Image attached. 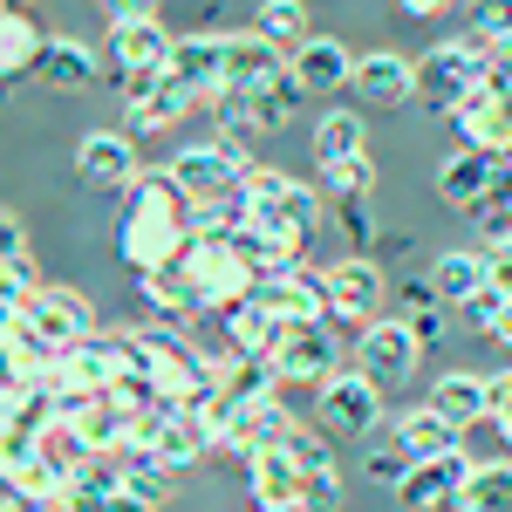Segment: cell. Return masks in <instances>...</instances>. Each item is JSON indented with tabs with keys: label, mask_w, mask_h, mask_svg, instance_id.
Returning <instances> with one entry per match:
<instances>
[{
	"label": "cell",
	"mask_w": 512,
	"mask_h": 512,
	"mask_svg": "<svg viewBox=\"0 0 512 512\" xmlns=\"http://www.w3.org/2000/svg\"><path fill=\"white\" fill-rule=\"evenodd\" d=\"M458 512H512V465H478L465 478V492H458Z\"/></svg>",
	"instance_id": "cell-38"
},
{
	"label": "cell",
	"mask_w": 512,
	"mask_h": 512,
	"mask_svg": "<svg viewBox=\"0 0 512 512\" xmlns=\"http://www.w3.org/2000/svg\"><path fill=\"white\" fill-rule=\"evenodd\" d=\"M28 315V328H35L41 342L55 355L82 349V342H96V308H89V294H76V287H55V280H41V294L21 308Z\"/></svg>",
	"instance_id": "cell-7"
},
{
	"label": "cell",
	"mask_w": 512,
	"mask_h": 512,
	"mask_svg": "<svg viewBox=\"0 0 512 512\" xmlns=\"http://www.w3.org/2000/svg\"><path fill=\"white\" fill-rule=\"evenodd\" d=\"M355 96L369 110H396V103H417V62L396 55V48H376L355 62Z\"/></svg>",
	"instance_id": "cell-19"
},
{
	"label": "cell",
	"mask_w": 512,
	"mask_h": 512,
	"mask_svg": "<svg viewBox=\"0 0 512 512\" xmlns=\"http://www.w3.org/2000/svg\"><path fill=\"white\" fill-rule=\"evenodd\" d=\"M492 431L512 444V376H492Z\"/></svg>",
	"instance_id": "cell-51"
},
{
	"label": "cell",
	"mask_w": 512,
	"mask_h": 512,
	"mask_svg": "<svg viewBox=\"0 0 512 512\" xmlns=\"http://www.w3.org/2000/svg\"><path fill=\"white\" fill-rule=\"evenodd\" d=\"M410 335H417V349H444V308H431V315H410Z\"/></svg>",
	"instance_id": "cell-52"
},
{
	"label": "cell",
	"mask_w": 512,
	"mask_h": 512,
	"mask_svg": "<svg viewBox=\"0 0 512 512\" xmlns=\"http://www.w3.org/2000/svg\"><path fill=\"white\" fill-rule=\"evenodd\" d=\"M294 458H301V472H308V499H315V506H335V499H342V465H335L328 437L294 431Z\"/></svg>",
	"instance_id": "cell-34"
},
{
	"label": "cell",
	"mask_w": 512,
	"mask_h": 512,
	"mask_svg": "<svg viewBox=\"0 0 512 512\" xmlns=\"http://www.w3.org/2000/svg\"><path fill=\"white\" fill-rule=\"evenodd\" d=\"M14 328H21V308H14V301H7V294H0V342H7V335H14Z\"/></svg>",
	"instance_id": "cell-55"
},
{
	"label": "cell",
	"mask_w": 512,
	"mask_h": 512,
	"mask_svg": "<svg viewBox=\"0 0 512 512\" xmlns=\"http://www.w3.org/2000/svg\"><path fill=\"white\" fill-rule=\"evenodd\" d=\"M137 294H144V308L164 321H192L205 315V301L192 294V280H185V267H164V274H144L137 280Z\"/></svg>",
	"instance_id": "cell-33"
},
{
	"label": "cell",
	"mask_w": 512,
	"mask_h": 512,
	"mask_svg": "<svg viewBox=\"0 0 512 512\" xmlns=\"http://www.w3.org/2000/svg\"><path fill=\"white\" fill-rule=\"evenodd\" d=\"M267 82H287V55L260 28L226 35V82L219 89H267Z\"/></svg>",
	"instance_id": "cell-22"
},
{
	"label": "cell",
	"mask_w": 512,
	"mask_h": 512,
	"mask_svg": "<svg viewBox=\"0 0 512 512\" xmlns=\"http://www.w3.org/2000/svg\"><path fill=\"white\" fill-rule=\"evenodd\" d=\"M478 41H512V0H465Z\"/></svg>",
	"instance_id": "cell-46"
},
{
	"label": "cell",
	"mask_w": 512,
	"mask_h": 512,
	"mask_svg": "<svg viewBox=\"0 0 512 512\" xmlns=\"http://www.w3.org/2000/svg\"><path fill=\"white\" fill-rule=\"evenodd\" d=\"M328 205H335V226L349 233V253L369 260V253H376V239H383V226L369 219V198H328Z\"/></svg>",
	"instance_id": "cell-42"
},
{
	"label": "cell",
	"mask_w": 512,
	"mask_h": 512,
	"mask_svg": "<svg viewBox=\"0 0 512 512\" xmlns=\"http://www.w3.org/2000/svg\"><path fill=\"white\" fill-rule=\"evenodd\" d=\"M274 376L280 383H301V390H321V383L335 376V335H328V321H315V328H287V335H280Z\"/></svg>",
	"instance_id": "cell-17"
},
{
	"label": "cell",
	"mask_w": 512,
	"mask_h": 512,
	"mask_svg": "<svg viewBox=\"0 0 512 512\" xmlns=\"http://www.w3.org/2000/svg\"><path fill=\"white\" fill-rule=\"evenodd\" d=\"M41 465V437L35 431H21V424H0V485L14 492L21 478Z\"/></svg>",
	"instance_id": "cell-40"
},
{
	"label": "cell",
	"mask_w": 512,
	"mask_h": 512,
	"mask_svg": "<svg viewBox=\"0 0 512 512\" xmlns=\"http://www.w3.org/2000/svg\"><path fill=\"white\" fill-rule=\"evenodd\" d=\"M123 492L144 499V506H164V499H171V472H164L158 458H130V465H123Z\"/></svg>",
	"instance_id": "cell-43"
},
{
	"label": "cell",
	"mask_w": 512,
	"mask_h": 512,
	"mask_svg": "<svg viewBox=\"0 0 512 512\" xmlns=\"http://www.w3.org/2000/svg\"><path fill=\"white\" fill-rule=\"evenodd\" d=\"M164 82H178L185 96H219V82H226V35H178L171 41V62H164Z\"/></svg>",
	"instance_id": "cell-15"
},
{
	"label": "cell",
	"mask_w": 512,
	"mask_h": 512,
	"mask_svg": "<svg viewBox=\"0 0 512 512\" xmlns=\"http://www.w3.org/2000/svg\"><path fill=\"white\" fill-rule=\"evenodd\" d=\"M7 7H14V0H0V14H7Z\"/></svg>",
	"instance_id": "cell-58"
},
{
	"label": "cell",
	"mask_w": 512,
	"mask_h": 512,
	"mask_svg": "<svg viewBox=\"0 0 512 512\" xmlns=\"http://www.w3.org/2000/svg\"><path fill=\"white\" fill-rule=\"evenodd\" d=\"M171 185L192 198V205H219V198H239V185L253 178V151L233 144V137H212V144H185L171 151Z\"/></svg>",
	"instance_id": "cell-4"
},
{
	"label": "cell",
	"mask_w": 512,
	"mask_h": 512,
	"mask_svg": "<svg viewBox=\"0 0 512 512\" xmlns=\"http://www.w3.org/2000/svg\"><path fill=\"white\" fill-rule=\"evenodd\" d=\"M35 76L48 82V89H89V82H96V48L76 41V35H48Z\"/></svg>",
	"instance_id": "cell-32"
},
{
	"label": "cell",
	"mask_w": 512,
	"mask_h": 512,
	"mask_svg": "<svg viewBox=\"0 0 512 512\" xmlns=\"http://www.w3.org/2000/svg\"><path fill=\"white\" fill-rule=\"evenodd\" d=\"M41 48H48V28H41L28 7H7V14H0V82L35 76Z\"/></svg>",
	"instance_id": "cell-27"
},
{
	"label": "cell",
	"mask_w": 512,
	"mask_h": 512,
	"mask_svg": "<svg viewBox=\"0 0 512 512\" xmlns=\"http://www.w3.org/2000/svg\"><path fill=\"white\" fill-rule=\"evenodd\" d=\"M239 212H246V219H274V226L315 233L321 219H328V198H321L315 185H301V178H287V171H260V164H253V178L239 185Z\"/></svg>",
	"instance_id": "cell-6"
},
{
	"label": "cell",
	"mask_w": 512,
	"mask_h": 512,
	"mask_svg": "<svg viewBox=\"0 0 512 512\" xmlns=\"http://www.w3.org/2000/svg\"><path fill=\"white\" fill-rule=\"evenodd\" d=\"M492 171H499V158H485V151H451L444 171H437V192H444V205H458L472 219L485 205V192H492Z\"/></svg>",
	"instance_id": "cell-28"
},
{
	"label": "cell",
	"mask_w": 512,
	"mask_h": 512,
	"mask_svg": "<svg viewBox=\"0 0 512 512\" xmlns=\"http://www.w3.org/2000/svg\"><path fill=\"white\" fill-rule=\"evenodd\" d=\"M321 274H328V308H335V321H355V328L383 321V267L376 260L349 253L335 267H321Z\"/></svg>",
	"instance_id": "cell-13"
},
{
	"label": "cell",
	"mask_w": 512,
	"mask_h": 512,
	"mask_svg": "<svg viewBox=\"0 0 512 512\" xmlns=\"http://www.w3.org/2000/svg\"><path fill=\"white\" fill-rule=\"evenodd\" d=\"M192 253V198L171 185V171H144L123 192V219H117V260L130 274H164Z\"/></svg>",
	"instance_id": "cell-1"
},
{
	"label": "cell",
	"mask_w": 512,
	"mask_h": 512,
	"mask_svg": "<svg viewBox=\"0 0 512 512\" xmlns=\"http://www.w3.org/2000/svg\"><path fill=\"white\" fill-rule=\"evenodd\" d=\"M362 472L376 478V485H383V492H396V485H403V478H410V451H403V444H376V451H369V458H362Z\"/></svg>",
	"instance_id": "cell-44"
},
{
	"label": "cell",
	"mask_w": 512,
	"mask_h": 512,
	"mask_svg": "<svg viewBox=\"0 0 512 512\" xmlns=\"http://www.w3.org/2000/svg\"><path fill=\"white\" fill-rule=\"evenodd\" d=\"M362 144H369V130L355 110H328L315 123V164H342V158H362Z\"/></svg>",
	"instance_id": "cell-36"
},
{
	"label": "cell",
	"mask_w": 512,
	"mask_h": 512,
	"mask_svg": "<svg viewBox=\"0 0 512 512\" xmlns=\"http://www.w3.org/2000/svg\"><path fill=\"white\" fill-rule=\"evenodd\" d=\"M0 512H48V506H35V499H21V492H7V499H0Z\"/></svg>",
	"instance_id": "cell-56"
},
{
	"label": "cell",
	"mask_w": 512,
	"mask_h": 512,
	"mask_svg": "<svg viewBox=\"0 0 512 512\" xmlns=\"http://www.w3.org/2000/svg\"><path fill=\"white\" fill-rule=\"evenodd\" d=\"M69 424L82 431V444H89L96 458H117V451H130V417H123L110 396H89V403H76V410H69Z\"/></svg>",
	"instance_id": "cell-31"
},
{
	"label": "cell",
	"mask_w": 512,
	"mask_h": 512,
	"mask_svg": "<svg viewBox=\"0 0 512 512\" xmlns=\"http://www.w3.org/2000/svg\"><path fill=\"white\" fill-rule=\"evenodd\" d=\"M267 396H280L274 362H233V369L219 376V403H233V410H253V403H267Z\"/></svg>",
	"instance_id": "cell-37"
},
{
	"label": "cell",
	"mask_w": 512,
	"mask_h": 512,
	"mask_svg": "<svg viewBox=\"0 0 512 512\" xmlns=\"http://www.w3.org/2000/svg\"><path fill=\"white\" fill-rule=\"evenodd\" d=\"M192 110V96L178 89V82H164V76H144V82H130V103H123V130L130 137H144V130H171V123Z\"/></svg>",
	"instance_id": "cell-24"
},
{
	"label": "cell",
	"mask_w": 512,
	"mask_h": 512,
	"mask_svg": "<svg viewBox=\"0 0 512 512\" xmlns=\"http://www.w3.org/2000/svg\"><path fill=\"white\" fill-rule=\"evenodd\" d=\"M315 403H321V431L335 437H362L383 424V383H369L362 369H335L315 390Z\"/></svg>",
	"instance_id": "cell-9"
},
{
	"label": "cell",
	"mask_w": 512,
	"mask_h": 512,
	"mask_svg": "<svg viewBox=\"0 0 512 512\" xmlns=\"http://www.w3.org/2000/svg\"><path fill=\"white\" fill-rule=\"evenodd\" d=\"M485 287H492L499 301H512V239L485 246Z\"/></svg>",
	"instance_id": "cell-47"
},
{
	"label": "cell",
	"mask_w": 512,
	"mask_h": 512,
	"mask_svg": "<svg viewBox=\"0 0 512 512\" xmlns=\"http://www.w3.org/2000/svg\"><path fill=\"white\" fill-rule=\"evenodd\" d=\"M478 233H485V246L512 239V212H478Z\"/></svg>",
	"instance_id": "cell-53"
},
{
	"label": "cell",
	"mask_w": 512,
	"mask_h": 512,
	"mask_svg": "<svg viewBox=\"0 0 512 512\" xmlns=\"http://www.w3.org/2000/svg\"><path fill=\"white\" fill-rule=\"evenodd\" d=\"M246 492H253V506H260V512H308V506H315L294 444H280V451H253V458H246Z\"/></svg>",
	"instance_id": "cell-11"
},
{
	"label": "cell",
	"mask_w": 512,
	"mask_h": 512,
	"mask_svg": "<svg viewBox=\"0 0 512 512\" xmlns=\"http://www.w3.org/2000/svg\"><path fill=\"white\" fill-rule=\"evenodd\" d=\"M431 410L444 424H458V431L492 424V376H478V369H444L431 383Z\"/></svg>",
	"instance_id": "cell-23"
},
{
	"label": "cell",
	"mask_w": 512,
	"mask_h": 512,
	"mask_svg": "<svg viewBox=\"0 0 512 512\" xmlns=\"http://www.w3.org/2000/svg\"><path fill=\"white\" fill-rule=\"evenodd\" d=\"M485 89V41L458 35V41H437L431 55H417V103L431 117H458Z\"/></svg>",
	"instance_id": "cell-3"
},
{
	"label": "cell",
	"mask_w": 512,
	"mask_h": 512,
	"mask_svg": "<svg viewBox=\"0 0 512 512\" xmlns=\"http://www.w3.org/2000/svg\"><path fill=\"white\" fill-rule=\"evenodd\" d=\"M205 451H212V437H205V424H198V410H185V403H164L151 458H158L164 472H185V465H198V458H205Z\"/></svg>",
	"instance_id": "cell-26"
},
{
	"label": "cell",
	"mask_w": 512,
	"mask_h": 512,
	"mask_svg": "<svg viewBox=\"0 0 512 512\" xmlns=\"http://www.w3.org/2000/svg\"><path fill=\"white\" fill-rule=\"evenodd\" d=\"M178 267H185V280H192V294L205 301V315H226V308H239V301L260 294V274L239 260L226 239H192V253H185Z\"/></svg>",
	"instance_id": "cell-5"
},
{
	"label": "cell",
	"mask_w": 512,
	"mask_h": 512,
	"mask_svg": "<svg viewBox=\"0 0 512 512\" xmlns=\"http://www.w3.org/2000/svg\"><path fill=\"white\" fill-rule=\"evenodd\" d=\"M417 335H410V321L403 315H383L369 321L362 335H355V369L369 376V383H383V390H403L410 383V369H417Z\"/></svg>",
	"instance_id": "cell-8"
},
{
	"label": "cell",
	"mask_w": 512,
	"mask_h": 512,
	"mask_svg": "<svg viewBox=\"0 0 512 512\" xmlns=\"http://www.w3.org/2000/svg\"><path fill=\"white\" fill-rule=\"evenodd\" d=\"M294 410L280 403V396H267V403H253V410H239L233 437H226V451H239V458H253V451H280V444H294Z\"/></svg>",
	"instance_id": "cell-25"
},
{
	"label": "cell",
	"mask_w": 512,
	"mask_h": 512,
	"mask_svg": "<svg viewBox=\"0 0 512 512\" xmlns=\"http://www.w3.org/2000/svg\"><path fill=\"white\" fill-rule=\"evenodd\" d=\"M76 171L96 185V192H130V185L144 178L137 137H130V130H89V137L76 144Z\"/></svg>",
	"instance_id": "cell-14"
},
{
	"label": "cell",
	"mask_w": 512,
	"mask_h": 512,
	"mask_svg": "<svg viewBox=\"0 0 512 512\" xmlns=\"http://www.w3.org/2000/svg\"><path fill=\"white\" fill-rule=\"evenodd\" d=\"M260 301H267L287 328H315V321L335 315V308H328V274H321V267H294V274L260 280Z\"/></svg>",
	"instance_id": "cell-16"
},
{
	"label": "cell",
	"mask_w": 512,
	"mask_h": 512,
	"mask_svg": "<svg viewBox=\"0 0 512 512\" xmlns=\"http://www.w3.org/2000/svg\"><path fill=\"white\" fill-rule=\"evenodd\" d=\"M458 137H465V151H485V158H512V89L506 96H492V89H478L472 103L458 110Z\"/></svg>",
	"instance_id": "cell-21"
},
{
	"label": "cell",
	"mask_w": 512,
	"mask_h": 512,
	"mask_svg": "<svg viewBox=\"0 0 512 512\" xmlns=\"http://www.w3.org/2000/svg\"><path fill=\"white\" fill-rule=\"evenodd\" d=\"M478 472V458L465 444H451L444 458H424V465H410V478L396 485V506L403 512H444L458 506V492H465V478Z\"/></svg>",
	"instance_id": "cell-10"
},
{
	"label": "cell",
	"mask_w": 512,
	"mask_h": 512,
	"mask_svg": "<svg viewBox=\"0 0 512 512\" xmlns=\"http://www.w3.org/2000/svg\"><path fill=\"white\" fill-rule=\"evenodd\" d=\"M355 55L349 41L335 35H308L294 55H287V76H294V89L301 96H335V89H355Z\"/></svg>",
	"instance_id": "cell-12"
},
{
	"label": "cell",
	"mask_w": 512,
	"mask_h": 512,
	"mask_svg": "<svg viewBox=\"0 0 512 512\" xmlns=\"http://www.w3.org/2000/svg\"><path fill=\"white\" fill-rule=\"evenodd\" d=\"M110 512H158V506H144V499H130V492H117V499H110Z\"/></svg>",
	"instance_id": "cell-57"
},
{
	"label": "cell",
	"mask_w": 512,
	"mask_h": 512,
	"mask_svg": "<svg viewBox=\"0 0 512 512\" xmlns=\"http://www.w3.org/2000/svg\"><path fill=\"white\" fill-rule=\"evenodd\" d=\"M431 308H444V301H437V287H431V274H424V280H403V294H396V315L410 321V315H431Z\"/></svg>",
	"instance_id": "cell-48"
},
{
	"label": "cell",
	"mask_w": 512,
	"mask_h": 512,
	"mask_svg": "<svg viewBox=\"0 0 512 512\" xmlns=\"http://www.w3.org/2000/svg\"><path fill=\"white\" fill-rule=\"evenodd\" d=\"M21 253H28V226L14 205H0V260H21Z\"/></svg>",
	"instance_id": "cell-49"
},
{
	"label": "cell",
	"mask_w": 512,
	"mask_h": 512,
	"mask_svg": "<svg viewBox=\"0 0 512 512\" xmlns=\"http://www.w3.org/2000/svg\"><path fill=\"white\" fill-rule=\"evenodd\" d=\"M219 328H226V349H233V362H274L280 335H287V321L253 294V301H239V308H226L219 315Z\"/></svg>",
	"instance_id": "cell-20"
},
{
	"label": "cell",
	"mask_w": 512,
	"mask_h": 512,
	"mask_svg": "<svg viewBox=\"0 0 512 512\" xmlns=\"http://www.w3.org/2000/svg\"><path fill=\"white\" fill-rule=\"evenodd\" d=\"M130 335H137V362H144V376H151V390H158L164 403L198 410L205 396L219 390L226 369H219L205 349H192L178 321H151V328H130Z\"/></svg>",
	"instance_id": "cell-2"
},
{
	"label": "cell",
	"mask_w": 512,
	"mask_h": 512,
	"mask_svg": "<svg viewBox=\"0 0 512 512\" xmlns=\"http://www.w3.org/2000/svg\"><path fill=\"white\" fill-rule=\"evenodd\" d=\"M396 7H403V14H417V21H431V14H444L451 0H396Z\"/></svg>",
	"instance_id": "cell-54"
},
{
	"label": "cell",
	"mask_w": 512,
	"mask_h": 512,
	"mask_svg": "<svg viewBox=\"0 0 512 512\" xmlns=\"http://www.w3.org/2000/svg\"><path fill=\"white\" fill-rule=\"evenodd\" d=\"M321 192L328 198H369L376 192V164H369V151H362V158H342V164H321Z\"/></svg>",
	"instance_id": "cell-41"
},
{
	"label": "cell",
	"mask_w": 512,
	"mask_h": 512,
	"mask_svg": "<svg viewBox=\"0 0 512 512\" xmlns=\"http://www.w3.org/2000/svg\"><path fill=\"white\" fill-rule=\"evenodd\" d=\"M253 28H260V35L274 41V48H287V55H294L301 41L315 35V28H308V7H301V0H260Z\"/></svg>",
	"instance_id": "cell-39"
},
{
	"label": "cell",
	"mask_w": 512,
	"mask_h": 512,
	"mask_svg": "<svg viewBox=\"0 0 512 512\" xmlns=\"http://www.w3.org/2000/svg\"><path fill=\"white\" fill-rule=\"evenodd\" d=\"M171 41H178V35H164V21H117V28H110V69H117L123 82L164 76Z\"/></svg>",
	"instance_id": "cell-18"
},
{
	"label": "cell",
	"mask_w": 512,
	"mask_h": 512,
	"mask_svg": "<svg viewBox=\"0 0 512 512\" xmlns=\"http://www.w3.org/2000/svg\"><path fill=\"white\" fill-rule=\"evenodd\" d=\"M103 7V21L117 28V21H158V0H96Z\"/></svg>",
	"instance_id": "cell-50"
},
{
	"label": "cell",
	"mask_w": 512,
	"mask_h": 512,
	"mask_svg": "<svg viewBox=\"0 0 512 512\" xmlns=\"http://www.w3.org/2000/svg\"><path fill=\"white\" fill-rule=\"evenodd\" d=\"M390 444L410 451V465H424V458H444L451 444H465V431H458V424H444L431 403H417V410H403V417H396Z\"/></svg>",
	"instance_id": "cell-30"
},
{
	"label": "cell",
	"mask_w": 512,
	"mask_h": 512,
	"mask_svg": "<svg viewBox=\"0 0 512 512\" xmlns=\"http://www.w3.org/2000/svg\"><path fill=\"white\" fill-rule=\"evenodd\" d=\"M41 458H48V472H55V478H69V485H76V478L89 472V465H96V451L82 444V431L69 424V410H62V417H55V424L41 431Z\"/></svg>",
	"instance_id": "cell-35"
},
{
	"label": "cell",
	"mask_w": 512,
	"mask_h": 512,
	"mask_svg": "<svg viewBox=\"0 0 512 512\" xmlns=\"http://www.w3.org/2000/svg\"><path fill=\"white\" fill-rule=\"evenodd\" d=\"M0 294H7L14 308H28V301L41 294V274H35V260H28V253H21V260H0Z\"/></svg>",
	"instance_id": "cell-45"
},
{
	"label": "cell",
	"mask_w": 512,
	"mask_h": 512,
	"mask_svg": "<svg viewBox=\"0 0 512 512\" xmlns=\"http://www.w3.org/2000/svg\"><path fill=\"white\" fill-rule=\"evenodd\" d=\"M431 287L444 308H472L485 294V246H458V253H437L431 260Z\"/></svg>",
	"instance_id": "cell-29"
}]
</instances>
